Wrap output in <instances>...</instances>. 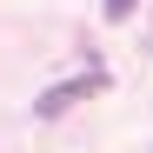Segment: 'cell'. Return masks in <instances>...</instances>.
I'll use <instances>...</instances> for the list:
<instances>
[{"mask_svg": "<svg viewBox=\"0 0 153 153\" xmlns=\"http://www.w3.org/2000/svg\"><path fill=\"white\" fill-rule=\"evenodd\" d=\"M93 93H107V67H87V73H73V80L47 87V93L33 100V120H60V113L80 107V100H93Z\"/></svg>", "mask_w": 153, "mask_h": 153, "instance_id": "1", "label": "cell"}, {"mask_svg": "<svg viewBox=\"0 0 153 153\" xmlns=\"http://www.w3.org/2000/svg\"><path fill=\"white\" fill-rule=\"evenodd\" d=\"M133 7L140 0H107V20H133Z\"/></svg>", "mask_w": 153, "mask_h": 153, "instance_id": "2", "label": "cell"}]
</instances>
